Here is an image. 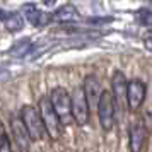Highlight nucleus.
I'll return each mask as SVG.
<instances>
[{"instance_id":"f257e3e1","label":"nucleus","mask_w":152,"mask_h":152,"mask_svg":"<svg viewBox=\"0 0 152 152\" xmlns=\"http://www.w3.org/2000/svg\"><path fill=\"white\" fill-rule=\"evenodd\" d=\"M19 116H21L22 123L26 126V130H28L31 140H43V138L48 135L38 108L31 106V104H26V106L21 108V115H19Z\"/></svg>"},{"instance_id":"f03ea898","label":"nucleus","mask_w":152,"mask_h":152,"mask_svg":"<svg viewBox=\"0 0 152 152\" xmlns=\"http://www.w3.org/2000/svg\"><path fill=\"white\" fill-rule=\"evenodd\" d=\"M50 101H51V106L55 113L58 115L62 125H70L74 121V116H72V99H70V94L67 92L65 87H55L50 92Z\"/></svg>"},{"instance_id":"7ed1b4c3","label":"nucleus","mask_w":152,"mask_h":152,"mask_svg":"<svg viewBox=\"0 0 152 152\" xmlns=\"http://www.w3.org/2000/svg\"><path fill=\"white\" fill-rule=\"evenodd\" d=\"M38 111L43 118V123H45V128H46V133H48L51 138H58L62 135V121L58 115L55 113L53 106H51V101H50L48 96H43L38 103Z\"/></svg>"},{"instance_id":"20e7f679","label":"nucleus","mask_w":152,"mask_h":152,"mask_svg":"<svg viewBox=\"0 0 152 152\" xmlns=\"http://www.w3.org/2000/svg\"><path fill=\"white\" fill-rule=\"evenodd\" d=\"M115 113H116V104L113 99V94L108 91H103L97 103V116H99V125L104 132H110L115 125Z\"/></svg>"},{"instance_id":"39448f33","label":"nucleus","mask_w":152,"mask_h":152,"mask_svg":"<svg viewBox=\"0 0 152 152\" xmlns=\"http://www.w3.org/2000/svg\"><path fill=\"white\" fill-rule=\"evenodd\" d=\"M70 99H72V116H74V121L77 125H87L89 121V103L86 99V94H84V89L77 87L72 94H70Z\"/></svg>"},{"instance_id":"423d86ee","label":"nucleus","mask_w":152,"mask_h":152,"mask_svg":"<svg viewBox=\"0 0 152 152\" xmlns=\"http://www.w3.org/2000/svg\"><path fill=\"white\" fill-rule=\"evenodd\" d=\"M10 130H12V138H14L15 145L19 152H29V145H31V137H29L26 126L22 123L19 115L10 116Z\"/></svg>"},{"instance_id":"0eeeda50","label":"nucleus","mask_w":152,"mask_h":152,"mask_svg":"<svg viewBox=\"0 0 152 152\" xmlns=\"http://www.w3.org/2000/svg\"><path fill=\"white\" fill-rule=\"evenodd\" d=\"M145 92H147V87H145V84L142 80L133 79V80L128 82V87H126V104H128V110L135 111L144 104Z\"/></svg>"},{"instance_id":"6e6552de","label":"nucleus","mask_w":152,"mask_h":152,"mask_svg":"<svg viewBox=\"0 0 152 152\" xmlns=\"http://www.w3.org/2000/svg\"><path fill=\"white\" fill-rule=\"evenodd\" d=\"M126 87H128V82L125 79L123 72L116 70L111 77V89H113L111 94H113L116 108H120V110L125 106V101H126Z\"/></svg>"},{"instance_id":"1a4fd4ad","label":"nucleus","mask_w":152,"mask_h":152,"mask_svg":"<svg viewBox=\"0 0 152 152\" xmlns=\"http://www.w3.org/2000/svg\"><path fill=\"white\" fill-rule=\"evenodd\" d=\"M82 89H84V94H86V99L89 103V108H97V103H99V97L103 94L101 91V86H99V80H97L96 75H87L84 79V84H82Z\"/></svg>"},{"instance_id":"9d476101","label":"nucleus","mask_w":152,"mask_h":152,"mask_svg":"<svg viewBox=\"0 0 152 152\" xmlns=\"http://www.w3.org/2000/svg\"><path fill=\"white\" fill-rule=\"evenodd\" d=\"M145 137H147V128L142 121H133L130 126V137H128V144H130V152H140L145 144Z\"/></svg>"},{"instance_id":"9b49d317","label":"nucleus","mask_w":152,"mask_h":152,"mask_svg":"<svg viewBox=\"0 0 152 152\" xmlns=\"http://www.w3.org/2000/svg\"><path fill=\"white\" fill-rule=\"evenodd\" d=\"M21 10H22V14H24V17H26V21H28L29 24H33L34 28L45 26L46 21L51 19V17H48L43 10H39L38 5H34V4H26V5H22Z\"/></svg>"},{"instance_id":"f8f14e48","label":"nucleus","mask_w":152,"mask_h":152,"mask_svg":"<svg viewBox=\"0 0 152 152\" xmlns=\"http://www.w3.org/2000/svg\"><path fill=\"white\" fill-rule=\"evenodd\" d=\"M50 17H51L53 21H56V22H74V21H79V14H77V10H75L74 5H62V7L56 9Z\"/></svg>"},{"instance_id":"ddd939ff","label":"nucleus","mask_w":152,"mask_h":152,"mask_svg":"<svg viewBox=\"0 0 152 152\" xmlns=\"http://www.w3.org/2000/svg\"><path fill=\"white\" fill-rule=\"evenodd\" d=\"M29 51H33V41L26 38V39H19L17 43H14L10 50H9V53L15 58H21V56H26Z\"/></svg>"},{"instance_id":"4468645a","label":"nucleus","mask_w":152,"mask_h":152,"mask_svg":"<svg viewBox=\"0 0 152 152\" xmlns=\"http://www.w3.org/2000/svg\"><path fill=\"white\" fill-rule=\"evenodd\" d=\"M5 28H7V31H10V33H19V31L24 28V19H22V15L17 14V12L9 14L7 19H5Z\"/></svg>"},{"instance_id":"2eb2a0df","label":"nucleus","mask_w":152,"mask_h":152,"mask_svg":"<svg viewBox=\"0 0 152 152\" xmlns=\"http://www.w3.org/2000/svg\"><path fill=\"white\" fill-rule=\"evenodd\" d=\"M135 19L140 26H152V10L149 9H138Z\"/></svg>"},{"instance_id":"dca6fc26","label":"nucleus","mask_w":152,"mask_h":152,"mask_svg":"<svg viewBox=\"0 0 152 152\" xmlns=\"http://www.w3.org/2000/svg\"><path fill=\"white\" fill-rule=\"evenodd\" d=\"M0 152H12V145H10V138H9L5 126L0 120Z\"/></svg>"},{"instance_id":"f3484780","label":"nucleus","mask_w":152,"mask_h":152,"mask_svg":"<svg viewBox=\"0 0 152 152\" xmlns=\"http://www.w3.org/2000/svg\"><path fill=\"white\" fill-rule=\"evenodd\" d=\"M144 46H145V50L152 51V29L144 36Z\"/></svg>"},{"instance_id":"a211bd4d","label":"nucleus","mask_w":152,"mask_h":152,"mask_svg":"<svg viewBox=\"0 0 152 152\" xmlns=\"http://www.w3.org/2000/svg\"><path fill=\"white\" fill-rule=\"evenodd\" d=\"M7 12H4V10H2V9H0V21H4L5 22V19H7Z\"/></svg>"},{"instance_id":"6ab92c4d","label":"nucleus","mask_w":152,"mask_h":152,"mask_svg":"<svg viewBox=\"0 0 152 152\" xmlns=\"http://www.w3.org/2000/svg\"><path fill=\"white\" fill-rule=\"evenodd\" d=\"M43 4H45V5H53V4H55L56 0H41Z\"/></svg>"}]
</instances>
